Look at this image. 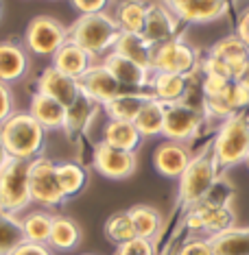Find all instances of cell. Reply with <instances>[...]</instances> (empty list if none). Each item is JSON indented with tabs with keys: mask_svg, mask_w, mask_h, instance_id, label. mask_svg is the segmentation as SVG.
I'll return each mask as SVG.
<instances>
[{
	"mask_svg": "<svg viewBox=\"0 0 249 255\" xmlns=\"http://www.w3.org/2000/svg\"><path fill=\"white\" fill-rule=\"evenodd\" d=\"M182 24H208L223 18L230 0H162Z\"/></svg>",
	"mask_w": 249,
	"mask_h": 255,
	"instance_id": "7c38bea8",
	"label": "cell"
},
{
	"mask_svg": "<svg viewBox=\"0 0 249 255\" xmlns=\"http://www.w3.org/2000/svg\"><path fill=\"white\" fill-rule=\"evenodd\" d=\"M28 166L31 161L9 159L0 170V214L18 218L31 205V188H28Z\"/></svg>",
	"mask_w": 249,
	"mask_h": 255,
	"instance_id": "5b68a950",
	"label": "cell"
},
{
	"mask_svg": "<svg viewBox=\"0 0 249 255\" xmlns=\"http://www.w3.org/2000/svg\"><path fill=\"white\" fill-rule=\"evenodd\" d=\"M79 88H81V94L92 98V101L98 103L101 107H105L109 101H114L118 94H123V85L112 77V72H109L103 63H94V66L79 79Z\"/></svg>",
	"mask_w": 249,
	"mask_h": 255,
	"instance_id": "5bb4252c",
	"label": "cell"
},
{
	"mask_svg": "<svg viewBox=\"0 0 249 255\" xmlns=\"http://www.w3.org/2000/svg\"><path fill=\"white\" fill-rule=\"evenodd\" d=\"M186 227L190 231H201L206 238H214L223 231H228L234 225V214H232L228 201H214L210 194L197 205L188 207L186 214Z\"/></svg>",
	"mask_w": 249,
	"mask_h": 255,
	"instance_id": "ba28073f",
	"label": "cell"
},
{
	"mask_svg": "<svg viewBox=\"0 0 249 255\" xmlns=\"http://www.w3.org/2000/svg\"><path fill=\"white\" fill-rule=\"evenodd\" d=\"M105 236L112 242H116V247L123 245V242H129V240H134V238H138L136 229H134V223H131L129 212H116V214H112V216L105 220Z\"/></svg>",
	"mask_w": 249,
	"mask_h": 255,
	"instance_id": "e575fe53",
	"label": "cell"
},
{
	"mask_svg": "<svg viewBox=\"0 0 249 255\" xmlns=\"http://www.w3.org/2000/svg\"><path fill=\"white\" fill-rule=\"evenodd\" d=\"M208 240L214 255H249V227H232Z\"/></svg>",
	"mask_w": 249,
	"mask_h": 255,
	"instance_id": "83f0119b",
	"label": "cell"
},
{
	"mask_svg": "<svg viewBox=\"0 0 249 255\" xmlns=\"http://www.w3.org/2000/svg\"><path fill=\"white\" fill-rule=\"evenodd\" d=\"M219 175H221V170H219V164L214 159L212 146L201 150L199 155H193L188 168L179 177V203L184 207H193L199 201H204L217 188Z\"/></svg>",
	"mask_w": 249,
	"mask_h": 255,
	"instance_id": "3957f363",
	"label": "cell"
},
{
	"mask_svg": "<svg viewBox=\"0 0 249 255\" xmlns=\"http://www.w3.org/2000/svg\"><path fill=\"white\" fill-rule=\"evenodd\" d=\"M177 255H214L208 238H193L177 251Z\"/></svg>",
	"mask_w": 249,
	"mask_h": 255,
	"instance_id": "f35d334b",
	"label": "cell"
},
{
	"mask_svg": "<svg viewBox=\"0 0 249 255\" xmlns=\"http://www.w3.org/2000/svg\"><path fill=\"white\" fill-rule=\"evenodd\" d=\"M53 218H55V214H50L46 210H35V212L24 214V216L20 218V227H22V234H24V240L35 242V245H48Z\"/></svg>",
	"mask_w": 249,
	"mask_h": 255,
	"instance_id": "f1b7e54d",
	"label": "cell"
},
{
	"mask_svg": "<svg viewBox=\"0 0 249 255\" xmlns=\"http://www.w3.org/2000/svg\"><path fill=\"white\" fill-rule=\"evenodd\" d=\"M129 216L134 223L136 236L144 238V240H155L158 234L162 231V214L151 205H134L129 207Z\"/></svg>",
	"mask_w": 249,
	"mask_h": 255,
	"instance_id": "4dcf8cb0",
	"label": "cell"
},
{
	"mask_svg": "<svg viewBox=\"0 0 249 255\" xmlns=\"http://www.w3.org/2000/svg\"><path fill=\"white\" fill-rule=\"evenodd\" d=\"M0 18H2V0H0Z\"/></svg>",
	"mask_w": 249,
	"mask_h": 255,
	"instance_id": "f6af8a7d",
	"label": "cell"
},
{
	"mask_svg": "<svg viewBox=\"0 0 249 255\" xmlns=\"http://www.w3.org/2000/svg\"><path fill=\"white\" fill-rule=\"evenodd\" d=\"M236 35L241 37V42L249 48V7L243 9V13L236 20Z\"/></svg>",
	"mask_w": 249,
	"mask_h": 255,
	"instance_id": "b9f144b4",
	"label": "cell"
},
{
	"mask_svg": "<svg viewBox=\"0 0 249 255\" xmlns=\"http://www.w3.org/2000/svg\"><path fill=\"white\" fill-rule=\"evenodd\" d=\"M103 142L114 148L129 150L136 153L142 142L140 131L136 129L134 123H125V120H107L103 127Z\"/></svg>",
	"mask_w": 249,
	"mask_h": 255,
	"instance_id": "484cf974",
	"label": "cell"
},
{
	"mask_svg": "<svg viewBox=\"0 0 249 255\" xmlns=\"http://www.w3.org/2000/svg\"><path fill=\"white\" fill-rule=\"evenodd\" d=\"M11 255H53L48 245H35V242H22Z\"/></svg>",
	"mask_w": 249,
	"mask_h": 255,
	"instance_id": "60d3db41",
	"label": "cell"
},
{
	"mask_svg": "<svg viewBox=\"0 0 249 255\" xmlns=\"http://www.w3.org/2000/svg\"><path fill=\"white\" fill-rule=\"evenodd\" d=\"M120 35V26L107 13L79 15L68 26V42L81 46L92 57H101L114 50V44Z\"/></svg>",
	"mask_w": 249,
	"mask_h": 255,
	"instance_id": "7a4b0ae2",
	"label": "cell"
},
{
	"mask_svg": "<svg viewBox=\"0 0 249 255\" xmlns=\"http://www.w3.org/2000/svg\"><path fill=\"white\" fill-rule=\"evenodd\" d=\"M208 55L217 57V59L228 63V66L232 68V72H234V79H239L243 66L249 61V48L241 42V37L236 35V33H232V35L219 39V42L208 50Z\"/></svg>",
	"mask_w": 249,
	"mask_h": 255,
	"instance_id": "603a6c76",
	"label": "cell"
},
{
	"mask_svg": "<svg viewBox=\"0 0 249 255\" xmlns=\"http://www.w3.org/2000/svg\"><path fill=\"white\" fill-rule=\"evenodd\" d=\"M92 166L101 177L112 179V181H123L136 172L138 157L136 153L114 148L101 140L94 144V150H92Z\"/></svg>",
	"mask_w": 249,
	"mask_h": 255,
	"instance_id": "8fae6325",
	"label": "cell"
},
{
	"mask_svg": "<svg viewBox=\"0 0 249 255\" xmlns=\"http://www.w3.org/2000/svg\"><path fill=\"white\" fill-rule=\"evenodd\" d=\"M13 114H15L13 92H11L9 83H2V81H0V125L7 123Z\"/></svg>",
	"mask_w": 249,
	"mask_h": 255,
	"instance_id": "74e56055",
	"label": "cell"
},
{
	"mask_svg": "<svg viewBox=\"0 0 249 255\" xmlns=\"http://www.w3.org/2000/svg\"><path fill=\"white\" fill-rule=\"evenodd\" d=\"M98 107H101L98 103H94L85 94H81L77 101L66 109V123H63V129L70 133V135L72 133H79V131H85L90 127L92 118L96 116Z\"/></svg>",
	"mask_w": 249,
	"mask_h": 255,
	"instance_id": "f546056e",
	"label": "cell"
},
{
	"mask_svg": "<svg viewBox=\"0 0 249 255\" xmlns=\"http://www.w3.org/2000/svg\"><path fill=\"white\" fill-rule=\"evenodd\" d=\"M179 26H182V22L177 20V15L162 0L160 2H149L147 20H144V28H142V35L147 37L149 44L158 46L179 37Z\"/></svg>",
	"mask_w": 249,
	"mask_h": 255,
	"instance_id": "4fadbf2b",
	"label": "cell"
},
{
	"mask_svg": "<svg viewBox=\"0 0 249 255\" xmlns=\"http://www.w3.org/2000/svg\"><path fill=\"white\" fill-rule=\"evenodd\" d=\"M112 0H70V4L79 11L81 15H92V13H105Z\"/></svg>",
	"mask_w": 249,
	"mask_h": 255,
	"instance_id": "ab89813d",
	"label": "cell"
},
{
	"mask_svg": "<svg viewBox=\"0 0 249 255\" xmlns=\"http://www.w3.org/2000/svg\"><path fill=\"white\" fill-rule=\"evenodd\" d=\"M147 9V0H123V2H118L114 20L120 26V33H142Z\"/></svg>",
	"mask_w": 249,
	"mask_h": 255,
	"instance_id": "4316f807",
	"label": "cell"
},
{
	"mask_svg": "<svg viewBox=\"0 0 249 255\" xmlns=\"http://www.w3.org/2000/svg\"><path fill=\"white\" fill-rule=\"evenodd\" d=\"M37 92H39V94H46V96L55 98V101L61 103L66 109L81 96L79 81L66 77V74L59 72L53 66L44 68L42 74H39V79H37Z\"/></svg>",
	"mask_w": 249,
	"mask_h": 255,
	"instance_id": "2e32d148",
	"label": "cell"
},
{
	"mask_svg": "<svg viewBox=\"0 0 249 255\" xmlns=\"http://www.w3.org/2000/svg\"><path fill=\"white\" fill-rule=\"evenodd\" d=\"M228 103V107L234 114H243L245 109H249V88H245L239 81H230L228 90L221 94Z\"/></svg>",
	"mask_w": 249,
	"mask_h": 255,
	"instance_id": "d590c367",
	"label": "cell"
},
{
	"mask_svg": "<svg viewBox=\"0 0 249 255\" xmlns=\"http://www.w3.org/2000/svg\"><path fill=\"white\" fill-rule=\"evenodd\" d=\"M68 42V26H63L57 18L35 15L24 31V48L35 57H50Z\"/></svg>",
	"mask_w": 249,
	"mask_h": 255,
	"instance_id": "52a82bcc",
	"label": "cell"
},
{
	"mask_svg": "<svg viewBox=\"0 0 249 255\" xmlns=\"http://www.w3.org/2000/svg\"><path fill=\"white\" fill-rule=\"evenodd\" d=\"M188 79L182 74H169V72H153L151 81H149V90H151V98L164 103V105H173V103H184L188 94Z\"/></svg>",
	"mask_w": 249,
	"mask_h": 255,
	"instance_id": "ffe728a7",
	"label": "cell"
},
{
	"mask_svg": "<svg viewBox=\"0 0 249 255\" xmlns=\"http://www.w3.org/2000/svg\"><path fill=\"white\" fill-rule=\"evenodd\" d=\"M190 159H193V153H190L188 144H182V142L164 140L153 150V168L166 179L182 177L184 170L190 164Z\"/></svg>",
	"mask_w": 249,
	"mask_h": 255,
	"instance_id": "9a60e30c",
	"label": "cell"
},
{
	"mask_svg": "<svg viewBox=\"0 0 249 255\" xmlns=\"http://www.w3.org/2000/svg\"><path fill=\"white\" fill-rule=\"evenodd\" d=\"M204 123V112L188 103H173L164 109V140L188 144L199 133V127Z\"/></svg>",
	"mask_w": 249,
	"mask_h": 255,
	"instance_id": "30bf717a",
	"label": "cell"
},
{
	"mask_svg": "<svg viewBox=\"0 0 249 255\" xmlns=\"http://www.w3.org/2000/svg\"><path fill=\"white\" fill-rule=\"evenodd\" d=\"M28 114H31L46 131L63 129V123H66V107H63L61 103H57L55 98L39 94V92L33 94Z\"/></svg>",
	"mask_w": 249,
	"mask_h": 255,
	"instance_id": "44dd1931",
	"label": "cell"
},
{
	"mask_svg": "<svg viewBox=\"0 0 249 255\" xmlns=\"http://www.w3.org/2000/svg\"><path fill=\"white\" fill-rule=\"evenodd\" d=\"M239 83H243L245 85V88H249V61L245 63V66H243V70H241V74H239Z\"/></svg>",
	"mask_w": 249,
	"mask_h": 255,
	"instance_id": "7bdbcfd3",
	"label": "cell"
},
{
	"mask_svg": "<svg viewBox=\"0 0 249 255\" xmlns=\"http://www.w3.org/2000/svg\"><path fill=\"white\" fill-rule=\"evenodd\" d=\"M114 53L136 61L138 66L151 70V57H153V44L147 42L142 33H120L114 44Z\"/></svg>",
	"mask_w": 249,
	"mask_h": 255,
	"instance_id": "d4e9b609",
	"label": "cell"
},
{
	"mask_svg": "<svg viewBox=\"0 0 249 255\" xmlns=\"http://www.w3.org/2000/svg\"><path fill=\"white\" fill-rule=\"evenodd\" d=\"M24 242V234L20 227V218L0 214V255H11Z\"/></svg>",
	"mask_w": 249,
	"mask_h": 255,
	"instance_id": "836d02e7",
	"label": "cell"
},
{
	"mask_svg": "<svg viewBox=\"0 0 249 255\" xmlns=\"http://www.w3.org/2000/svg\"><path fill=\"white\" fill-rule=\"evenodd\" d=\"M212 153L219 164V170H228L239 164H245L249 155V116L234 114L223 120L212 142Z\"/></svg>",
	"mask_w": 249,
	"mask_h": 255,
	"instance_id": "277c9868",
	"label": "cell"
},
{
	"mask_svg": "<svg viewBox=\"0 0 249 255\" xmlns=\"http://www.w3.org/2000/svg\"><path fill=\"white\" fill-rule=\"evenodd\" d=\"M103 66L107 68L109 72H112V77L118 81L120 85H125V88H149V81H151V70H147V68L138 66L136 61L127 59V57L118 55V53H107L103 57Z\"/></svg>",
	"mask_w": 249,
	"mask_h": 255,
	"instance_id": "e0dca14e",
	"label": "cell"
},
{
	"mask_svg": "<svg viewBox=\"0 0 249 255\" xmlns=\"http://www.w3.org/2000/svg\"><path fill=\"white\" fill-rule=\"evenodd\" d=\"M85 255H90V253H85Z\"/></svg>",
	"mask_w": 249,
	"mask_h": 255,
	"instance_id": "7dc6e473",
	"label": "cell"
},
{
	"mask_svg": "<svg viewBox=\"0 0 249 255\" xmlns=\"http://www.w3.org/2000/svg\"><path fill=\"white\" fill-rule=\"evenodd\" d=\"M245 164H247V168H249V155H247V159H245Z\"/></svg>",
	"mask_w": 249,
	"mask_h": 255,
	"instance_id": "bcb514c9",
	"label": "cell"
},
{
	"mask_svg": "<svg viewBox=\"0 0 249 255\" xmlns=\"http://www.w3.org/2000/svg\"><path fill=\"white\" fill-rule=\"evenodd\" d=\"M114 255H155V245L144 238H134V240L116 247Z\"/></svg>",
	"mask_w": 249,
	"mask_h": 255,
	"instance_id": "8d00e7d4",
	"label": "cell"
},
{
	"mask_svg": "<svg viewBox=\"0 0 249 255\" xmlns=\"http://www.w3.org/2000/svg\"><path fill=\"white\" fill-rule=\"evenodd\" d=\"M28 188L31 201L42 207H59L66 201L59 179H57V164L46 157H37L28 166Z\"/></svg>",
	"mask_w": 249,
	"mask_h": 255,
	"instance_id": "9c48e42d",
	"label": "cell"
},
{
	"mask_svg": "<svg viewBox=\"0 0 249 255\" xmlns=\"http://www.w3.org/2000/svg\"><path fill=\"white\" fill-rule=\"evenodd\" d=\"M31 68V57L22 44L11 39L0 42V81L2 83H18L26 77Z\"/></svg>",
	"mask_w": 249,
	"mask_h": 255,
	"instance_id": "ac0fdd59",
	"label": "cell"
},
{
	"mask_svg": "<svg viewBox=\"0 0 249 255\" xmlns=\"http://www.w3.org/2000/svg\"><path fill=\"white\" fill-rule=\"evenodd\" d=\"M199 66H201L199 50L182 37L153 46L151 72H169V74L190 77V74L199 70Z\"/></svg>",
	"mask_w": 249,
	"mask_h": 255,
	"instance_id": "8992f818",
	"label": "cell"
},
{
	"mask_svg": "<svg viewBox=\"0 0 249 255\" xmlns=\"http://www.w3.org/2000/svg\"><path fill=\"white\" fill-rule=\"evenodd\" d=\"M0 140L11 159L33 161L44 150L46 129L28 112H15L7 123L0 125Z\"/></svg>",
	"mask_w": 249,
	"mask_h": 255,
	"instance_id": "6da1fadb",
	"label": "cell"
},
{
	"mask_svg": "<svg viewBox=\"0 0 249 255\" xmlns=\"http://www.w3.org/2000/svg\"><path fill=\"white\" fill-rule=\"evenodd\" d=\"M9 153H7V148H4V144H2V140H0V170H2L4 166L9 164Z\"/></svg>",
	"mask_w": 249,
	"mask_h": 255,
	"instance_id": "ee69618b",
	"label": "cell"
},
{
	"mask_svg": "<svg viewBox=\"0 0 249 255\" xmlns=\"http://www.w3.org/2000/svg\"><path fill=\"white\" fill-rule=\"evenodd\" d=\"M50 66L57 68L59 72H63L66 77L79 81L92 66H94V57H92L88 50L81 48V46L72 44V42H66L55 53L53 63H50Z\"/></svg>",
	"mask_w": 249,
	"mask_h": 255,
	"instance_id": "d6986e66",
	"label": "cell"
},
{
	"mask_svg": "<svg viewBox=\"0 0 249 255\" xmlns=\"http://www.w3.org/2000/svg\"><path fill=\"white\" fill-rule=\"evenodd\" d=\"M57 179H59V185L68 199V196L79 194L85 188L88 170L77 161H61V164H57Z\"/></svg>",
	"mask_w": 249,
	"mask_h": 255,
	"instance_id": "d6a6232c",
	"label": "cell"
},
{
	"mask_svg": "<svg viewBox=\"0 0 249 255\" xmlns=\"http://www.w3.org/2000/svg\"><path fill=\"white\" fill-rule=\"evenodd\" d=\"M151 101V94H144V92H123L109 101L105 107V114L109 120H125V123H134L140 114V109Z\"/></svg>",
	"mask_w": 249,
	"mask_h": 255,
	"instance_id": "cb8c5ba5",
	"label": "cell"
},
{
	"mask_svg": "<svg viewBox=\"0 0 249 255\" xmlns=\"http://www.w3.org/2000/svg\"><path fill=\"white\" fill-rule=\"evenodd\" d=\"M164 109H166L164 103L155 101V98H151V101L140 109L134 125H136V129L140 131L142 137L162 135V131H164Z\"/></svg>",
	"mask_w": 249,
	"mask_h": 255,
	"instance_id": "1f68e13d",
	"label": "cell"
},
{
	"mask_svg": "<svg viewBox=\"0 0 249 255\" xmlns=\"http://www.w3.org/2000/svg\"><path fill=\"white\" fill-rule=\"evenodd\" d=\"M81 245V227L77 220H72L70 216L63 214H55L53 218V227H50V238H48V247L50 251H74Z\"/></svg>",
	"mask_w": 249,
	"mask_h": 255,
	"instance_id": "7402d4cb",
	"label": "cell"
}]
</instances>
